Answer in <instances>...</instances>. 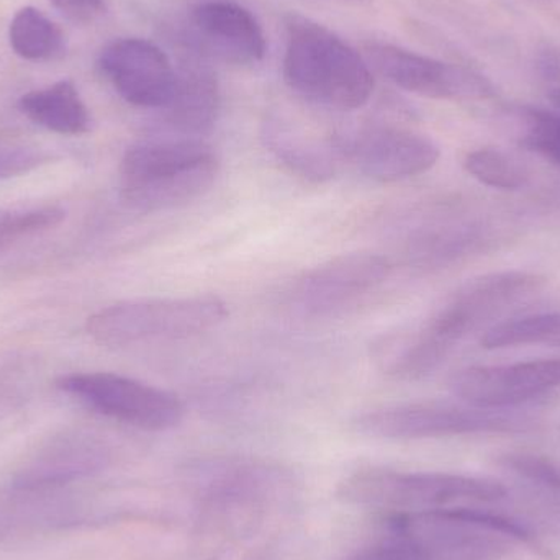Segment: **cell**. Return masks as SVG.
Instances as JSON below:
<instances>
[{
  "label": "cell",
  "instance_id": "cell-5",
  "mask_svg": "<svg viewBox=\"0 0 560 560\" xmlns=\"http://www.w3.org/2000/svg\"><path fill=\"white\" fill-rule=\"evenodd\" d=\"M500 482L446 472H407L365 467L349 474L338 487V499L388 518L418 513L483 506L505 499Z\"/></svg>",
  "mask_w": 560,
  "mask_h": 560
},
{
  "label": "cell",
  "instance_id": "cell-27",
  "mask_svg": "<svg viewBox=\"0 0 560 560\" xmlns=\"http://www.w3.org/2000/svg\"><path fill=\"white\" fill-rule=\"evenodd\" d=\"M72 22L89 23L105 12L104 0H49Z\"/></svg>",
  "mask_w": 560,
  "mask_h": 560
},
{
  "label": "cell",
  "instance_id": "cell-10",
  "mask_svg": "<svg viewBox=\"0 0 560 560\" xmlns=\"http://www.w3.org/2000/svg\"><path fill=\"white\" fill-rule=\"evenodd\" d=\"M335 156L382 183L410 179L440 161V147L427 135L392 125H369L331 141Z\"/></svg>",
  "mask_w": 560,
  "mask_h": 560
},
{
  "label": "cell",
  "instance_id": "cell-14",
  "mask_svg": "<svg viewBox=\"0 0 560 560\" xmlns=\"http://www.w3.org/2000/svg\"><path fill=\"white\" fill-rule=\"evenodd\" d=\"M392 265L375 253H351L323 262L296 282V312L312 318L335 315L387 280Z\"/></svg>",
  "mask_w": 560,
  "mask_h": 560
},
{
  "label": "cell",
  "instance_id": "cell-1",
  "mask_svg": "<svg viewBox=\"0 0 560 560\" xmlns=\"http://www.w3.org/2000/svg\"><path fill=\"white\" fill-rule=\"evenodd\" d=\"M541 283L539 276L523 271L469 280L421 328L382 338L375 361L385 374L400 381L427 377L467 335L538 292Z\"/></svg>",
  "mask_w": 560,
  "mask_h": 560
},
{
  "label": "cell",
  "instance_id": "cell-16",
  "mask_svg": "<svg viewBox=\"0 0 560 560\" xmlns=\"http://www.w3.org/2000/svg\"><path fill=\"white\" fill-rule=\"evenodd\" d=\"M190 25L197 45L213 56L253 65L265 59L268 43L265 30L255 15L229 0H209L190 12Z\"/></svg>",
  "mask_w": 560,
  "mask_h": 560
},
{
  "label": "cell",
  "instance_id": "cell-26",
  "mask_svg": "<svg viewBox=\"0 0 560 560\" xmlns=\"http://www.w3.org/2000/svg\"><path fill=\"white\" fill-rule=\"evenodd\" d=\"M48 158L30 148L0 144V179L19 176L45 163Z\"/></svg>",
  "mask_w": 560,
  "mask_h": 560
},
{
  "label": "cell",
  "instance_id": "cell-23",
  "mask_svg": "<svg viewBox=\"0 0 560 560\" xmlns=\"http://www.w3.org/2000/svg\"><path fill=\"white\" fill-rule=\"evenodd\" d=\"M66 219V210L56 206L0 210V253L36 233L55 229Z\"/></svg>",
  "mask_w": 560,
  "mask_h": 560
},
{
  "label": "cell",
  "instance_id": "cell-12",
  "mask_svg": "<svg viewBox=\"0 0 560 560\" xmlns=\"http://www.w3.org/2000/svg\"><path fill=\"white\" fill-rule=\"evenodd\" d=\"M560 387V358L512 364L472 365L451 377L450 388L463 404L510 410Z\"/></svg>",
  "mask_w": 560,
  "mask_h": 560
},
{
  "label": "cell",
  "instance_id": "cell-25",
  "mask_svg": "<svg viewBox=\"0 0 560 560\" xmlns=\"http://www.w3.org/2000/svg\"><path fill=\"white\" fill-rule=\"evenodd\" d=\"M502 464L525 482L560 495V467L548 457L532 453H510L502 457Z\"/></svg>",
  "mask_w": 560,
  "mask_h": 560
},
{
  "label": "cell",
  "instance_id": "cell-13",
  "mask_svg": "<svg viewBox=\"0 0 560 560\" xmlns=\"http://www.w3.org/2000/svg\"><path fill=\"white\" fill-rule=\"evenodd\" d=\"M98 68L118 95L135 107L166 110L176 94L173 62L148 39H115L101 52Z\"/></svg>",
  "mask_w": 560,
  "mask_h": 560
},
{
  "label": "cell",
  "instance_id": "cell-3",
  "mask_svg": "<svg viewBox=\"0 0 560 560\" xmlns=\"http://www.w3.org/2000/svg\"><path fill=\"white\" fill-rule=\"evenodd\" d=\"M202 523L223 535L252 536L292 500L289 470L255 457H217L190 472Z\"/></svg>",
  "mask_w": 560,
  "mask_h": 560
},
{
  "label": "cell",
  "instance_id": "cell-8",
  "mask_svg": "<svg viewBox=\"0 0 560 560\" xmlns=\"http://www.w3.org/2000/svg\"><path fill=\"white\" fill-rule=\"evenodd\" d=\"M528 421L509 410H487L467 404H404L378 408L355 418L354 428L377 440H431L467 434L515 433Z\"/></svg>",
  "mask_w": 560,
  "mask_h": 560
},
{
  "label": "cell",
  "instance_id": "cell-22",
  "mask_svg": "<svg viewBox=\"0 0 560 560\" xmlns=\"http://www.w3.org/2000/svg\"><path fill=\"white\" fill-rule=\"evenodd\" d=\"M464 170L474 179L493 189H522L528 179L525 170L513 158L495 148L470 151L464 160Z\"/></svg>",
  "mask_w": 560,
  "mask_h": 560
},
{
  "label": "cell",
  "instance_id": "cell-6",
  "mask_svg": "<svg viewBox=\"0 0 560 560\" xmlns=\"http://www.w3.org/2000/svg\"><path fill=\"white\" fill-rule=\"evenodd\" d=\"M219 160L199 138H166L128 148L120 163V197L138 212L187 206L212 189Z\"/></svg>",
  "mask_w": 560,
  "mask_h": 560
},
{
  "label": "cell",
  "instance_id": "cell-29",
  "mask_svg": "<svg viewBox=\"0 0 560 560\" xmlns=\"http://www.w3.org/2000/svg\"><path fill=\"white\" fill-rule=\"evenodd\" d=\"M548 98L549 102H551L556 114L560 115V85H552L551 91H549Z\"/></svg>",
  "mask_w": 560,
  "mask_h": 560
},
{
  "label": "cell",
  "instance_id": "cell-21",
  "mask_svg": "<svg viewBox=\"0 0 560 560\" xmlns=\"http://www.w3.org/2000/svg\"><path fill=\"white\" fill-rule=\"evenodd\" d=\"M480 345L486 349L516 346H560V313H538L495 323L483 331Z\"/></svg>",
  "mask_w": 560,
  "mask_h": 560
},
{
  "label": "cell",
  "instance_id": "cell-4",
  "mask_svg": "<svg viewBox=\"0 0 560 560\" xmlns=\"http://www.w3.org/2000/svg\"><path fill=\"white\" fill-rule=\"evenodd\" d=\"M283 79L296 94L335 110H358L374 92L369 62L331 30L302 15L287 19Z\"/></svg>",
  "mask_w": 560,
  "mask_h": 560
},
{
  "label": "cell",
  "instance_id": "cell-18",
  "mask_svg": "<svg viewBox=\"0 0 560 560\" xmlns=\"http://www.w3.org/2000/svg\"><path fill=\"white\" fill-rule=\"evenodd\" d=\"M19 108L33 124L59 135H82L91 128V115L71 81L28 92Z\"/></svg>",
  "mask_w": 560,
  "mask_h": 560
},
{
  "label": "cell",
  "instance_id": "cell-17",
  "mask_svg": "<svg viewBox=\"0 0 560 560\" xmlns=\"http://www.w3.org/2000/svg\"><path fill=\"white\" fill-rule=\"evenodd\" d=\"M220 108V92L212 71L189 62L177 71V88L170 107L163 110L173 130L183 137L209 133Z\"/></svg>",
  "mask_w": 560,
  "mask_h": 560
},
{
  "label": "cell",
  "instance_id": "cell-20",
  "mask_svg": "<svg viewBox=\"0 0 560 560\" xmlns=\"http://www.w3.org/2000/svg\"><path fill=\"white\" fill-rule=\"evenodd\" d=\"M269 150L292 174L310 180L325 183L336 174L331 147L322 148L310 143L285 128L275 127L266 135Z\"/></svg>",
  "mask_w": 560,
  "mask_h": 560
},
{
  "label": "cell",
  "instance_id": "cell-15",
  "mask_svg": "<svg viewBox=\"0 0 560 560\" xmlns=\"http://www.w3.org/2000/svg\"><path fill=\"white\" fill-rule=\"evenodd\" d=\"M110 451L98 438L66 431L46 441L13 474L16 492L36 493L59 489L107 469Z\"/></svg>",
  "mask_w": 560,
  "mask_h": 560
},
{
  "label": "cell",
  "instance_id": "cell-19",
  "mask_svg": "<svg viewBox=\"0 0 560 560\" xmlns=\"http://www.w3.org/2000/svg\"><path fill=\"white\" fill-rule=\"evenodd\" d=\"M10 46L26 61H55L66 51L61 30L35 7H23L10 23Z\"/></svg>",
  "mask_w": 560,
  "mask_h": 560
},
{
  "label": "cell",
  "instance_id": "cell-24",
  "mask_svg": "<svg viewBox=\"0 0 560 560\" xmlns=\"http://www.w3.org/2000/svg\"><path fill=\"white\" fill-rule=\"evenodd\" d=\"M522 144L560 167V115L542 108H523Z\"/></svg>",
  "mask_w": 560,
  "mask_h": 560
},
{
  "label": "cell",
  "instance_id": "cell-7",
  "mask_svg": "<svg viewBox=\"0 0 560 560\" xmlns=\"http://www.w3.org/2000/svg\"><path fill=\"white\" fill-rule=\"evenodd\" d=\"M226 318V303L215 295L130 300L94 313L88 319V332L98 345L125 348L158 339L192 338Z\"/></svg>",
  "mask_w": 560,
  "mask_h": 560
},
{
  "label": "cell",
  "instance_id": "cell-11",
  "mask_svg": "<svg viewBox=\"0 0 560 560\" xmlns=\"http://www.w3.org/2000/svg\"><path fill=\"white\" fill-rule=\"evenodd\" d=\"M365 61L397 88L438 101H487L495 95L492 82L466 66L440 61L390 43L364 46Z\"/></svg>",
  "mask_w": 560,
  "mask_h": 560
},
{
  "label": "cell",
  "instance_id": "cell-30",
  "mask_svg": "<svg viewBox=\"0 0 560 560\" xmlns=\"http://www.w3.org/2000/svg\"><path fill=\"white\" fill-rule=\"evenodd\" d=\"M3 372L5 371H3V369H0V397H2L3 392H5L7 388V378ZM0 400H2V398H0Z\"/></svg>",
  "mask_w": 560,
  "mask_h": 560
},
{
  "label": "cell",
  "instance_id": "cell-28",
  "mask_svg": "<svg viewBox=\"0 0 560 560\" xmlns=\"http://www.w3.org/2000/svg\"><path fill=\"white\" fill-rule=\"evenodd\" d=\"M536 69L545 81L551 84L560 82V52L552 48L542 49L536 58Z\"/></svg>",
  "mask_w": 560,
  "mask_h": 560
},
{
  "label": "cell",
  "instance_id": "cell-2",
  "mask_svg": "<svg viewBox=\"0 0 560 560\" xmlns=\"http://www.w3.org/2000/svg\"><path fill=\"white\" fill-rule=\"evenodd\" d=\"M516 520L482 506L385 518L381 533L345 560H500L510 542H529Z\"/></svg>",
  "mask_w": 560,
  "mask_h": 560
},
{
  "label": "cell",
  "instance_id": "cell-9",
  "mask_svg": "<svg viewBox=\"0 0 560 560\" xmlns=\"http://www.w3.org/2000/svg\"><path fill=\"white\" fill-rule=\"evenodd\" d=\"M56 385L97 413L140 430H173L186 415L183 401L171 392L112 372L62 375Z\"/></svg>",
  "mask_w": 560,
  "mask_h": 560
}]
</instances>
